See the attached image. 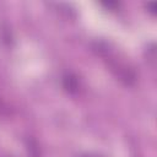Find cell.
Wrapping results in <instances>:
<instances>
[{
	"label": "cell",
	"instance_id": "1",
	"mask_svg": "<svg viewBox=\"0 0 157 157\" xmlns=\"http://www.w3.org/2000/svg\"><path fill=\"white\" fill-rule=\"evenodd\" d=\"M64 86L66 87V90H67V91H70V92H75V91L77 90V87H78L76 77L70 76V75H69V76H66V77L64 78Z\"/></svg>",
	"mask_w": 157,
	"mask_h": 157
}]
</instances>
